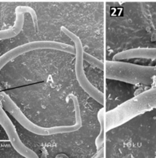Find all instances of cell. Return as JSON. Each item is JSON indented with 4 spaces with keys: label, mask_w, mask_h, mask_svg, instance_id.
Masks as SVG:
<instances>
[{
    "label": "cell",
    "mask_w": 156,
    "mask_h": 158,
    "mask_svg": "<svg viewBox=\"0 0 156 158\" xmlns=\"http://www.w3.org/2000/svg\"><path fill=\"white\" fill-rule=\"evenodd\" d=\"M83 58L86 62L102 70L105 77L109 80H119L133 85H156V66H138L118 60L102 62L85 52Z\"/></svg>",
    "instance_id": "1"
},
{
    "label": "cell",
    "mask_w": 156,
    "mask_h": 158,
    "mask_svg": "<svg viewBox=\"0 0 156 158\" xmlns=\"http://www.w3.org/2000/svg\"><path fill=\"white\" fill-rule=\"evenodd\" d=\"M156 109V86L128 100L105 114L106 132L132 120L134 117Z\"/></svg>",
    "instance_id": "2"
},
{
    "label": "cell",
    "mask_w": 156,
    "mask_h": 158,
    "mask_svg": "<svg viewBox=\"0 0 156 158\" xmlns=\"http://www.w3.org/2000/svg\"><path fill=\"white\" fill-rule=\"evenodd\" d=\"M0 100L3 107L27 131L31 133L41 136H49L53 134H65V133H72L79 130L82 127V120L81 110H80L79 103L78 99L73 94H69L66 98V101L72 100L75 110V123L71 126H59L53 127L45 128L38 126L31 122L26 116L24 115L21 110L15 103V102L4 92L0 93Z\"/></svg>",
    "instance_id": "3"
},
{
    "label": "cell",
    "mask_w": 156,
    "mask_h": 158,
    "mask_svg": "<svg viewBox=\"0 0 156 158\" xmlns=\"http://www.w3.org/2000/svg\"><path fill=\"white\" fill-rule=\"evenodd\" d=\"M62 32L66 34L75 44V76L78 80V84L80 85L83 90L87 93L92 98H93L95 101L99 103L100 104H105V96L101 91L98 90L97 88H95L92 83L88 80L87 77L86 75V73L84 71V66H83V53H84V49H83L82 43L80 39L75 34L71 32L69 29L66 28L65 26L61 27Z\"/></svg>",
    "instance_id": "4"
},
{
    "label": "cell",
    "mask_w": 156,
    "mask_h": 158,
    "mask_svg": "<svg viewBox=\"0 0 156 158\" xmlns=\"http://www.w3.org/2000/svg\"><path fill=\"white\" fill-rule=\"evenodd\" d=\"M38 49H52V50L62 51L70 54L75 53V47L66 43L55 41H35L26 43L11 49L6 53L0 56V70L9 62L17 58L22 54Z\"/></svg>",
    "instance_id": "5"
},
{
    "label": "cell",
    "mask_w": 156,
    "mask_h": 158,
    "mask_svg": "<svg viewBox=\"0 0 156 158\" xmlns=\"http://www.w3.org/2000/svg\"><path fill=\"white\" fill-rule=\"evenodd\" d=\"M0 125L6 131L9 141L18 154L26 158H37V154L32 150L25 146L24 143L21 141L15 126L9 117L6 115V112L2 106L1 100H0Z\"/></svg>",
    "instance_id": "6"
},
{
    "label": "cell",
    "mask_w": 156,
    "mask_h": 158,
    "mask_svg": "<svg viewBox=\"0 0 156 158\" xmlns=\"http://www.w3.org/2000/svg\"><path fill=\"white\" fill-rule=\"evenodd\" d=\"M25 13L30 14L35 30H38V18L35 11L29 6H18L15 9V21L14 26L8 29L0 30V40L12 38L21 32L24 25Z\"/></svg>",
    "instance_id": "7"
},
{
    "label": "cell",
    "mask_w": 156,
    "mask_h": 158,
    "mask_svg": "<svg viewBox=\"0 0 156 158\" xmlns=\"http://www.w3.org/2000/svg\"><path fill=\"white\" fill-rule=\"evenodd\" d=\"M134 58L156 60V48H136L128 49L115 54L113 57V60H122Z\"/></svg>",
    "instance_id": "8"
},
{
    "label": "cell",
    "mask_w": 156,
    "mask_h": 158,
    "mask_svg": "<svg viewBox=\"0 0 156 158\" xmlns=\"http://www.w3.org/2000/svg\"><path fill=\"white\" fill-rule=\"evenodd\" d=\"M105 114H106V111H105L104 108H102L98 113V119L99 121L100 126H101V131H100L99 135L97 137L96 140H95V144H96L97 148H100L104 143L105 140V134H106V124H105Z\"/></svg>",
    "instance_id": "9"
},
{
    "label": "cell",
    "mask_w": 156,
    "mask_h": 158,
    "mask_svg": "<svg viewBox=\"0 0 156 158\" xmlns=\"http://www.w3.org/2000/svg\"><path fill=\"white\" fill-rule=\"evenodd\" d=\"M149 1H156V0H149Z\"/></svg>",
    "instance_id": "10"
},
{
    "label": "cell",
    "mask_w": 156,
    "mask_h": 158,
    "mask_svg": "<svg viewBox=\"0 0 156 158\" xmlns=\"http://www.w3.org/2000/svg\"><path fill=\"white\" fill-rule=\"evenodd\" d=\"M142 1H144V0H142Z\"/></svg>",
    "instance_id": "11"
}]
</instances>
